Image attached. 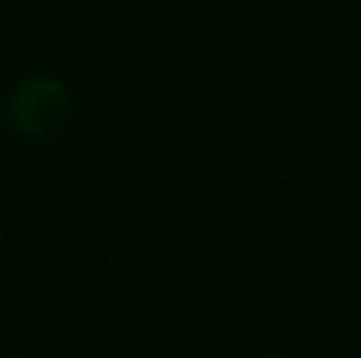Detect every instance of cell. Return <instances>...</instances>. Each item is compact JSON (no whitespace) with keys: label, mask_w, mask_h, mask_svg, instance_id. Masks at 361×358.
<instances>
[{"label":"cell","mask_w":361,"mask_h":358,"mask_svg":"<svg viewBox=\"0 0 361 358\" xmlns=\"http://www.w3.org/2000/svg\"><path fill=\"white\" fill-rule=\"evenodd\" d=\"M74 109L71 88L56 78H28L14 95H11V126L21 130L25 137H49L56 133Z\"/></svg>","instance_id":"1"}]
</instances>
